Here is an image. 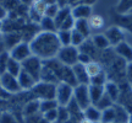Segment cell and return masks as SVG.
Segmentation results:
<instances>
[{
  "label": "cell",
  "instance_id": "1",
  "mask_svg": "<svg viewBox=\"0 0 132 123\" xmlns=\"http://www.w3.org/2000/svg\"><path fill=\"white\" fill-rule=\"evenodd\" d=\"M28 43L32 56H36L43 62L56 58L57 53L61 48V44L57 39L56 32L40 31Z\"/></svg>",
  "mask_w": 132,
  "mask_h": 123
},
{
  "label": "cell",
  "instance_id": "2",
  "mask_svg": "<svg viewBox=\"0 0 132 123\" xmlns=\"http://www.w3.org/2000/svg\"><path fill=\"white\" fill-rule=\"evenodd\" d=\"M126 65L127 63L121 59L120 57H116L115 60L111 63V65L105 69V73L108 75L109 81H114L116 84H122L126 81Z\"/></svg>",
  "mask_w": 132,
  "mask_h": 123
},
{
  "label": "cell",
  "instance_id": "3",
  "mask_svg": "<svg viewBox=\"0 0 132 123\" xmlns=\"http://www.w3.org/2000/svg\"><path fill=\"white\" fill-rule=\"evenodd\" d=\"M31 92L39 101H42V100H55V97H56V84L38 81L37 84L33 86Z\"/></svg>",
  "mask_w": 132,
  "mask_h": 123
},
{
  "label": "cell",
  "instance_id": "4",
  "mask_svg": "<svg viewBox=\"0 0 132 123\" xmlns=\"http://www.w3.org/2000/svg\"><path fill=\"white\" fill-rule=\"evenodd\" d=\"M21 65H22V70L28 73L37 83L40 80V73H42L43 69V60H40L36 56H31L26 60L22 62Z\"/></svg>",
  "mask_w": 132,
  "mask_h": 123
},
{
  "label": "cell",
  "instance_id": "5",
  "mask_svg": "<svg viewBox=\"0 0 132 123\" xmlns=\"http://www.w3.org/2000/svg\"><path fill=\"white\" fill-rule=\"evenodd\" d=\"M78 53H80L78 52V48L73 47V46L61 47L59 53H57L56 59L66 66H73L75 64H77Z\"/></svg>",
  "mask_w": 132,
  "mask_h": 123
},
{
  "label": "cell",
  "instance_id": "6",
  "mask_svg": "<svg viewBox=\"0 0 132 123\" xmlns=\"http://www.w3.org/2000/svg\"><path fill=\"white\" fill-rule=\"evenodd\" d=\"M73 100L77 102V105L80 106V108L82 111H85L87 107H89L92 102H90L88 85L78 84L77 86H75L73 87Z\"/></svg>",
  "mask_w": 132,
  "mask_h": 123
},
{
  "label": "cell",
  "instance_id": "7",
  "mask_svg": "<svg viewBox=\"0 0 132 123\" xmlns=\"http://www.w3.org/2000/svg\"><path fill=\"white\" fill-rule=\"evenodd\" d=\"M0 84H1V87L10 95L19 94L20 91H22L19 84V79L9 73H4L3 75H0Z\"/></svg>",
  "mask_w": 132,
  "mask_h": 123
},
{
  "label": "cell",
  "instance_id": "8",
  "mask_svg": "<svg viewBox=\"0 0 132 123\" xmlns=\"http://www.w3.org/2000/svg\"><path fill=\"white\" fill-rule=\"evenodd\" d=\"M73 97V87L65 83H59L56 85V97L59 106H67Z\"/></svg>",
  "mask_w": 132,
  "mask_h": 123
},
{
  "label": "cell",
  "instance_id": "9",
  "mask_svg": "<svg viewBox=\"0 0 132 123\" xmlns=\"http://www.w3.org/2000/svg\"><path fill=\"white\" fill-rule=\"evenodd\" d=\"M10 57L15 59V60L22 63L23 60H26L27 58H29L32 56V52H31V47H29L28 42H20L19 44H16L12 49L9 51Z\"/></svg>",
  "mask_w": 132,
  "mask_h": 123
},
{
  "label": "cell",
  "instance_id": "10",
  "mask_svg": "<svg viewBox=\"0 0 132 123\" xmlns=\"http://www.w3.org/2000/svg\"><path fill=\"white\" fill-rule=\"evenodd\" d=\"M104 36L106 37V39L110 43V47L113 46H118L119 43H121L125 41V35H123V31L118 26H110L104 31Z\"/></svg>",
  "mask_w": 132,
  "mask_h": 123
},
{
  "label": "cell",
  "instance_id": "11",
  "mask_svg": "<svg viewBox=\"0 0 132 123\" xmlns=\"http://www.w3.org/2000/svg\"><path fill=\"white\" fill-rule=\"evenodd\" d=\"M56 78L59 79V83H65V84L72 86V87L78 85L77 80H76V78H75V74H73V70H72L71 66H66L62 64V66L56 73Z\"/></svg>",
  "mask_w": 132,
  "mask_h": 123
},
{
  "label": "cell",
  "instance_id": "12",
  "mask_svg": "<svg viewBox=\"0 0 132 123\" xmlns=\"http://www.w3.org/2000/svg\"><path fill=\"white\" fill-rule=\"evenodd\" d=\"M114 22H115V26L132 33V12H126V14L116 12L114 15Z\"/></svg>",
  "mask_w": 132,
  "mask_h": 123
},
{
  "label": "cell",
  "instance_id": "13",
  "mask_svg": "<svg viewBox=\"0 0 132 123\" xmlns=\"http://www.w3.org/2000/svg\"><path fill=\"white\" fill-rule=\"evenodd\" d=\"M71 15L75 20H88L93 15V9L88 5H76L71 8Z\"/></svg>",
  "mask_w": 132,
  "mask_h": 123
},
{
  "label": "cell",
  "instance_id": "14",
  "mask_svg": "<svg viewBox=\"0 0 132 123\" xmlns=\"http://www.w3.org/2000/svg\"><path fill=\"white\" fill-rule=\"evenodd\" d=\"M114 51H115L118 57L123 59L126 63H131L132 62V47L126 41H123V42L119 43L118 46H115Z\"/></svg>",
  "mask_w": 132,
  "mask_h": 123
},
{
  "label": "cell",
  "instance_id": "15",
  "mask_svg": "<svg viewBox=\"0 0 132 123\" xmlns=\"http://www.w3.org/2000/svg\"><path fill=\"white\" fill-rule=\"evenodd\" d=\"M72 70H73V74H75V78L77 80V84H82V85H89V76L86 71V66L77 63L73 66H71Z\"/></svg>",
  "mask_w": 132,
  "mask_h": 123
},
{
  "label": "cell",
  "instance_id": "16",
  "mask_svg": "<svg viewBox=\"0 0 132 123\" xmlns=\"http://www.w3.org/2000/svg\"><path fill=\"white\" fill-rule=\"evenodd\" d=\"M19 79V84L21 86V90H26V91H31L33 89V86L37 84V81L33 79L32 76L29 75L28 73H26L24 70H21V73L17 76Z\"/></svg>",
  "mask_w": 132,
  "mask_h": 123
},
{
  "label": "cell",
  "instance_id": "17",
  "mask_svg": "<svg viewBox=\"0 0 132 123\" xmlns=\"http://www.w3.org/2000/svg\"><path fill=\"white\" fill-rule=\"evenodd\" d=\"M78 51H80L81 53H86V54H88L93 60H97V59H98L99 51L94 47V44H93V42H92V39H90V38H87L85 42L81 44L80 47H78Z\"/></svg>",
  "mask_w": 132,
  "mask_h": 123
},
{
  "label": "cell",
  "instance_id": "18",
  "mask_svg": "<svg viewBox=\"0 0 132 123\" xmlns=\"http://www.w3.org/2000/svg\"><path fill=\"white\" fill-rule=\"evenodd\" d=\"M104 91H105V94L108 95L110 99L113 100L114 104L118 102L119 96H120V86H119V84L108 80V83L104 85Z\"/></svg>",
  "mask_w": 132,
  "mask_h": 123
},
{
  "label": "cell",
  "instance_id": "19",
  "mask_svg": "<svg viewBox=\"0 0 132 123\" xmlns=\"http://www.w3.org/2000/svg\"><path fill=\"white\" fill-rule=\"evenodd\" d=\"M83 118L88 119V121H90L93 123L100 122V119H102V111L97 108L94 105H90L89 107H87L83 111Z\"/></svg>",
  "mask_w": 132,
  "mask_h": 123
},
{
  "label": "cell",
  "instance_id": "20",
  "mask_svg": "<svg viewBox=\"0 0 132 123\" xmlns=\"http://www.w3.org/2000/svg\"><path fill=\"white\" fill-rule=\"evenodd\" d=\"M90 39H92V42H93V44H94V47L98 49L99 52L110 48V43H109V41L106 39V37L104 36V33H97V35H93V36L90 37Z\"/></svg>",
  "mask_w": 132,
  "mask_h": 123
},
{
  "label": "cell",
  "instance_id": "21",
  "mask_svg": "<svg viewBox=\"0 0 132 123\" xmlns=\"http://www.w3.org/2000/svg\"><path fill=\"white\" fill-rule=\"evenodd\" d=\"M88 90H89V97L92 105H95L99 100L102 99V96L105 94L104 91V86L98 85H88Z\"/></svg>",
  "mask_w": 132,
  "mask_h": 123
},
{
  "label": "cell",
  "instance_id": "22",
  "mask_svg": "<svg viewBox=\"0 0 132 123\" xmlns=\"http://www.w3.org/2000/svg\"><path fill=\"white\" fill-rule=\"evenodd\" d=\"M77 32H80L85 38H89L90 36V26L88 20H76L75 22V29Z\"/></svg>",
  "mask_w": 132,
  "mask_h": 123
},
{
  "label": "cell",
  "instance_id": "23",
  "mask_svg": "<svg viewBox=\"0 0 132 123\" xmlns=\"http://www.w3.org/2000/svg\"><path fill=\"white\" fill-rule=\"evenodd\" d=\"M20 42H22L21 41V35L20 33H7V35H5V37L3 38V43H4V46L7 49H12V48L16 46V44H19Z\"/></svg>",
  "mask_w": 132,
  "mask_h": 123
},
{
  "label": "cell",
  "instance_id": "24",
  "mask_svg": "<svg viewBox=\"0 0 132 123\" xmlns=\"http://www.w3.org/2000/svg\"><path fill=\"white\" fill-rule=\"evenodd\" d=\"M39 104H40V101L38 99H33V100H31V101H28V102L23 106V116L24 117L32 116V114H36V113H40V112H39Z\"/></svg>",
  "mask_w": 132,
  "mask_h": 123
},
{
  "label": "cell",
  "instance_id": "25",
  "mask_svg": "<svg viewBox=\"0 0 132 123\" xmlns=\"http://www.w3.org/2000/svg\"><path fill=\"white\" fill-rule=\"evenodd\" d=\"M114 108H115V123H127L128 122V118H130L131 114L128 113L122 106L115 104L114 105Z\"/></svg>",
  "mask_w": 132,
  "mask_h": 123
},
{
  "label": "cell",
  "instance_id": "26",
  "mask_svg": "<svg viewBox=\"0 0 132 123\" xmlns=\"http://www.w3.org/2000/svg\"><path fill=\"white\" fill-rule=\"evenodd\" d=\"M70 15H71V6H65V8H60V9H59L56 16L54 17V22L56 25L57 30H59V27L61 26V24L70 16Z\"/></svg>",
  "mask_w": 132,
  "mask_h": 123
},
{
  "label": "cell",
  "instance_id": "27",
  "mask_svg": "<svg viewBox=\"0 0 132 123\" xmlns=\"http://www.w3.org/2000/svg\"><path fill=\"white\" fill-rule=\"evenodd\" d=\"M39 81H44V83H50V84H59V79L56 78V75L53 73L50 69H48L47 66L43 64V69L40 73V80Z\"/></svg>",
  "mask_w": 132,
  "mask_h": 123
},
{
  "label": "cell",
  "instance_id": "28",
  "mask_svg": "<svg viewBox=\"0 0 132 123\" xmlns=\"http://www.w3.org/2000/svg\"><path fill=\"white\" fill-rule=\"evenodd\" d=\"M39 27L44 32H57L54 19H50V17H47V16H43V19L39 22Z\"/></svg>",
  "mask_w": 132,
  "mask_h": 123
},
{
  "label": "cell",
  "instance_id": "29",
  "mask_svg": "<svg viewBox=\"0 0 132 123\" xmlns=\"http://www.w3.org/2000/svg\"><path fill=\"white\" fill-rule=\"evenodd\" d=\"M85 66H86V71H87V74H88V76H89V80H90V78L98 75L100 71L104 70L102 64L97 60H92L90 63H88V64L85 65Z\"/></svg>",
  "mask_w": 132,
  "mask_h": 123
},
{
  "label": "cell",
  "instance_id": "30",
  "mask_svg": "<svg viewBox=\"0 0 132 123\" xmlns=\"http://www.w3.org/2000/svg\"><path fill=\"white\" fill-rule=\"evenodd\" d=\"M22 70V65H21V63L17 60H15L12 58L10 57L9 58V62H7V66H6V73H9L11 75L14 76H19V74L21 73Z\"/></svg>",
  "mask_w": 132,
  "mask_h": 123
},
{
  "label": "cell",
  "instance_id": "31",
  "mask_svg": "<svg viewBox=\"0 0 132 123\" xmlns=\"http://www.w3.org/2000/svg\"><path fill=\"white\" fill-rule=\"evenodd\" d=\"M59 107L56 100H42L40 104H39V112L40 113H45L50 110H55Z\"/></svg>",
  "mask_w": 132,
  "mask_h": 123
},
{
  "label": "cell",
  "instance_id": "32",
  "mask_svg": "<svg viewBox=\"0 0 132 123\" xmlns=\"http://www.w3.org/2000/svg\"><path fill=\"white\" fill-rule=\"evenodd\" d=\"M57 39L61 44V47L66 46H71V31H64V30H59L56 32Z\"/></svg>",
  "mask_w": 132,
  "mask_h": 123
},
{
  "label": "cell",
  "instance_id": "33",
  "mask_svg": "<svg viewBox=\"0 0 132 123\" xmlns=\"http://www.w3.org/2000/svg\"><path fill=\"white\" fill-rule=\"evenodd\" d=\"M102 123H115V108L109 107V108L102 111Z\"/></svg>",
  "mask_w": 132,
  "mask_h": 123
},
{
  "label": "cell",
  "instance_id": "34",
  "mask_svg": "<svg viewBox=\"0 0 132 123\" xmlns=\"http://www.w3.org/2000/svg\"><path fill=\"white\" fill-rule=\"evenodd\" d=\"M108 83V75H106V73L105 70L100 71L98 75L93 76V78H90L89 80V85H98V86H104L105 84Z\"/></svg>",
  "mask_w": 132,
  "mask_h": 123
},
{
  "label": "cell",
  "instance_id": "35",
  "mask_svg": "<svg viewBox=\"0 0 132 123\" xmlns=\"http://www.w3.org/2000/svg\"><path fill=\"white\" fill-rule=\"evenodd\" d=\"M114 105H115V104L113 102V100L110 99V97H109L106 94H104L103 96H102V99L99 100V101L94 105V106L98 110H100V111H104V110L109 108V107H113Z\"/></svg>",
  "mask_w": 132,
  "mask_h": 123
},
{
  "label": "cell",
  "instance_id": "36",
  "mask_svg": "<svg viewBox=\"0 0 132 123\" xmlns=\"http://www.w3.org/2000/svg\"><path fill=\"white\" fill-rule=\"evenodd\" d=\"M88 22H89L90 29H94V30H99L104 26V19L100 15H92L88 19Z\"/></svg>",
  "mask_w": 132,
  "mask_h": 123
},
{
  "label": "cell",
  "instance_id": "37",
  "mask_svg": "<svg viewBox=\"0 0 132 123\" xmlns=\"http://www.w3.org/2000/svg\"><path fill=\"white\" fill-rule=\"evenodd\" d=\"M86 39H87V38H85L80 32H77L76 30H72V31H71V46L78 48Z\"/></svg>",
  "mask_w": 132,
  "mask_h": 123
},
{
  "label": "cell",
  "instance_id": "38",
  "mask_svg": "<svg viewBox=\"0 0 132 123\" xmlns=\"http://www.w3.org/2000/svg\"><path fill=\"white\" fill-rule=\"evenodd\" d=\"M70 119V113L66 106H59L57 107V121L56 122L65 123Z\"/></svg>",
  "mask_w": 132,
  "mask_h": 123
},
{
  "label": "cell",
  "instance_id": "39",
  "mask_svg": "<svg viewBox=\"0 0 132 123\" xmlns=\"http://www.w3.org/2000/svg\"><path fill=\"white\" fill-rule=\"evenodd\" d=\"M10 54L7 51L0 52V75H3L6 73V66H7V62H9Z\"/></svg>",
  "mask_w": 132,
  "mask_h": 123
},
{
  "label": "cell",
  "instance_id": "40",
  "mask_svg": "<svg viewBox=\"0 0 132 123\" xmlns=\"http://www.w3.org/2000/svg\"><path fill=\"white\" fill-rule=\"evenodd\" d=\"M75 22H76V20L73 19V16L72 15H70L67 19L64 21L61 24V26L59 27V30H64V31H72V30L75 29ZM57 30V31H59Z\"/></svg>",
  "mask_w": 132,
  "mask_h": 123
},
{
  "label": "cell",
  "instance_id": "41",
  "mask_svg": "<svg viewBox=\"0 0 132 123\" xmlns=\"http://www.w3.org/2000/svg\"><path fill=\"white\" fill-rule=\"evenodd\" d=\"M60 9V6L57 4L55 5H50V6H47V9H45V12H44V16H47V17H50V19H54L55 16H56L57 11Z\"/></svg>",
  "mask_w": 132,
  "mask_h": 123
},
{
  "label": "cell",
  "instance_id": "42",
  "mask_svg": "<svg viewBox=\"0 0 132 123\" xmlns=\"http://www.w3.org/2000/svg\"><path fill=\"white\" fill-rule=\"evenodd\" d=\"M0 123H17V119L10 112H1L0 116Z\"/></svg>",
  "mask_w": 132,
  "mask_h": 123
},
{
  "label": "cell",
  "instance_id": "43",
  "mask_svg": "<svg viewBox=\"0 0 132 123\" xmlns=\"http://www.w3.org/2000/svg\"><path fill=\"white\" fill-rule=\"evenodd\" d=\"M42 116L47 119V121H49L50 123H55L57 121V108L50 110V111H48L45 113H43Z\"/></svg>",
  "mask_w": 132,
  "mask_h": 123
},
{
  "label": "cell",
  "instance_id": "44",
  "mask_svg": "<svg viewBox=\"0 0 132 123\" xmlns=\"http://www.w3.org/2000/svg\"><path fill=\"white\" fill-rule=\"evenodd\" d=\"M28 15H29V19H31V21H32V22H34V24H38V25H39V22H40V20L43 19L42 15L38 14L37 11L32 8V5H31V8H29V10H28Z\"/></svg>",
  "mask_w": 132,
  "mask_h": 123
},
{
  "label": "cell",
  "instance_id": "45",
  "mask_svg": "<svg viewBox=\"0 0 132 123\" xmlns=\"http://www.w3.org/2000/svg\"><path fill=\"white\" fill-rule=\"evenodd\" d=\"M32 8L38 14H40L42 16H44V12H45V9H47V5L43 3V0H39V1H34L32 4Z\"/></svg>",
  "mask_w": 132,
  "mask_h": 123
},
{
  "label": "cell",
  "instance_id": "46",
  "mask_svg": "<svg viewBox=\"0 0 132 123\" xmlns=\"http://www.w3.org/2000/svg\"><path fill=\"white\" fill-rule=\"evenodd\" d=\"M80 52V51H78ZM93 60L92 58L88 56V54H86V53H78V59H77V63H80V64H82V65H87L88 63H90V62Z\"/></svg>",
  "mask_w": 132,
  "mask_h": 123
},
{
  "label": "cell",
  "instance_id": "47",
  "mask_svg": "<svg viewBox=\"0 0 132 123\" xmlns=\"http://www.w3.org/2000/svg\"><path fill=\"white\" fill-rule=\"evenodd\" d=\"M42 118V113H36L32 116L24 117V123H38V121Z\"/></svg>",
  "mask_w": 132,
  "mask_h": 123
},
{
  "label": "cell",
  "instance_id": "48",
  "mask_svg": "<svg viewBox=\"0 0 132 123\" xmlns=\"http://www.w3.org/2000/svg\"><path fill=\"white\" fill-rule=\"evenodd\" d=\"M126 81L128 84H132V62L131 63H127L126 65Z\"/></svg>",
  "mask_w": 132,
  "mask_h": 123
},
{
  "label": "cell",
  "instance_id": "49",
  "mask_svg": "<svg viewBox=\"0 0 132 123\" xmlns=\"http://www.w3.org/2000/svg\"><path fill=\"white\" fill-rule=\"evenodd\" d=\"M6 16H7V10L4 6H0V21H3Z\"/></svg>",
  "mask_w": 132,
  "mask_h": 123
},
{
  "label": "cell",
  "instance_id": "50",
  "mask_svg": "<svg viewBox=\"0 0 132 123\" xmlns=\"http://www.w3.org/2000/svg\"><path fill=\"white\" fill-rule=\"evenodd\" d=\"M9 96H10V94H7V92L1 87V84H0V99L6 100V99H9Z\"/></svg>",
  "mask_w": 132,
  "mask_h": 123
},
{
  "label": "cell",
  "instance_id": "51",
  "mask_svg": "<svg viewBox=\"0 0 132 123\" xmlns=\"http://www.w3.org/2000/svg\"><path fill=\"white\" fill-rule=\"evenodd\" d=\"M67 1H69V0H56V4L59 5L60 8H65V6H69Z\"/></svg>",
  "mask_w": 132,
  "mask_h": 123
},
{
  "label": "cell",
  "instance_id": "52",
  "mask_svg": "<svg viewBox=\"0 0 132 123\" xmlns=\"http://www.w3.org/2000/svg\"><path fill=\"white\" fill-rule=\"evenodd\" d=\"M43 3L47 5V6H50V5H55V4H56V0H43Z\"/></svg>",
  "mask_w": 132,
  "mask_h": 123
},
{
  "label": "cell",
  "instance_id": "53",
  "mask_svg": "<svg viewBox=\"0 0 132 123\" xmlns=\"http://www.w3.org/2000/svg\"><path fill=\"white\" fill-rule=\"evenodd\" d=\"M78 1H81V0H69V1H67V4H69V6H71V8H72V6H75Z\"/></svg>",
  "mask_w": 132,
  "mask_h": 123
},
{
  "label": "cell",
  "instance_id": "54",
  "mask_svg": "<svg viewBox=\"0 0 132 123\" xmlns=\"http://www.w3.org/2000/svg\"><path fill=\"white\" fill-rule=\"evenodd\" d=\"M38 123H50V122H49V121H47V119H45V118H44V117L42 116V118L38 121Z\"/></svg>",
  "mask_w": 132,
  "mask_h": 123
},
{
  "label": "cell",
  "instance_id": "55",
  "mask_svg": "<svg viewBox=\"0 0 132 123\" xmlns=\"http://www.w3.org/2000/svg\"><path fill=\"white\" fill-rule=\"evenodd\" d=\"M80 123H93V122H90V121H88V119L83 118V119H81V122H80Z\"/></svg>",
  "mask_w": 132,
  "mask_h": 123
},
{
  "label": "cell",
  "instance_id": "56",
  "mask_svg": "<svg viewBox=\"0 0 132 123\" xmlns=\"http://www.w3.org/2000/svg\"><path fill=\"white\" fill-rule=\"evenodd\" d=\"M3 31V21H0V32Z\"/></svg>",
  "mask_w": 132,
  "mask_h": 123
},
{
  "label": "cell",
  "instance_id": "57",
  "mask_svg": "<svg viewBox=\"0 0 132 123\" xmlns=\"http://www.w3.org/2000/svg\"><path fill=\"white\" fill-rule=\"evenodd\" d=\"M127 123H132V114L130 116V118H128V122Z\"/></svg>",
  "mask_w": 132,
  "mask_h": 123
},
{
  "label": "cell",
  "instance_id": "58",
  "mask_svg": "<svg viewBox=\"0 0 132 123\" xmlns=\"http://www.w3.org/2000/svg\"><path fill=\"white\" fill-rule=\"evenodd\" d=\"M130 85H131V89H132V84H130Z\"/></svg>",
  "mask_w": 132,
  "mask_h": 123
},
{
  "label": "cell",
  "instance_id": "59",
  "mask_svg": "<svg viewBox=\"0 0 132 123\" xmlns=\"http://www.w3.org/2000/svg\"><path fill=\"white\" fill-rule=\"evenodd\" d=\"M34 1H39V0H34Z\"/></svg>",
  "mask_w": 132,
  "mask_h": 123
},
{
  "label": "cell",
  "instance_id": "60",
  "mask_svg": "<svg viewBox=\"0 0 132 123\" xmlns=\"http://www.w3.org/2000/svg\"><path fill=\"white\" fill-rule=\"evenodd\" d=\"M130 12H132V9H131V11H130Z\"/></svg>",
  "mask_w": 132,
  "mask_h": 123
},
{
  "label": "cell",
  "instance_id": "61",
  "mask_svg": "<svg viewBox=\"0 0 132 123\" xmlns=\"http://www.w3.org/2000/svg\"><path fill=\"white\" fill-rule=\"evenodd\" d=\"M0 116H1V112H0Z\"/></svg>",
  "mask_w": 132,
  "mask_h": 123
}]
</instances>
